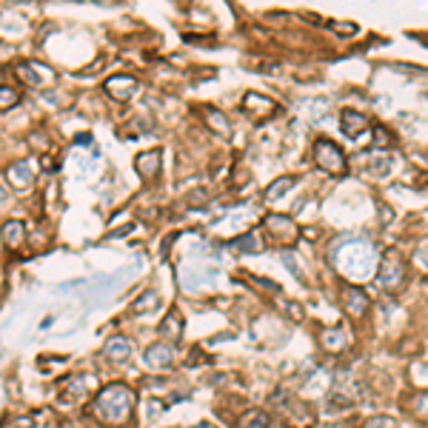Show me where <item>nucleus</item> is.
<instances>
[{
  "label": "nucleus",
  "instance_id": "obj_1",
  "mask_svg": "<svg viewBox=\"0 0 428 428\" xmlns=\"http://www.w3.org/2000/svg\"><path fill=\"white\" fill-rule=\"evenodd\" d=\"M134 406H137V394L123 383H112L106 389H98V394H94L91 417L100 425L117 428V425H126L132 420Z\"/></svg>",
  "mask_w": 428,
  "mask_h": 428
},
{
  "label": "nucleus",
  "instance_id": "obj_2",
  "mask_svg": "<svg viewBox=\"0 0 428 428\" xmlns=\"http://www.w3.org/2000/svg\"><path fill=\"white\" fill-rule=\"evenodd\" d=\"M91 394H98V377L80 371V374H69L60 383V406H78L83 400H91Z\"/></svg>",
  "mask_w": 428,
  "mask_h": 428
},
{
  "label": "nucleus",
  "instance_id": "obj_3",
  "mask_svg": "<svg viewBox=\"0 0 428 428\" xmlns=\"http://www.w3.org/2000/svg\"><path fill=\"white\" fill-rule=\"evenodd\" d=\"M314 160H317L320 169H326L328 175H346V154H343V149L335 140L320 137L314 143Z\"/></svg>",
  "mask_w": 428,
  "mask_h": 428
},
{
  "label": "nucleus",
  "instance_id": "obj_4",
  "mask_svg": "<svg viewBox=\"0 0 428 428\" xmlns=\"http://www.w3.org/2000/svg\"><path fill=\"white\" fill-rule=\"evenodd\" d=\"M380 285L386 292H400L406 285V263L397 257V251H389L383 257V269H380Z\"/></svg>",
  "mask_w": 428,
  "mask_h": 428
},
{
  "label": "nucleus",
  "instance_id": "obj_5",
  "mask_svg": "<svg viewBox=\"0 0 428 428\" xmlns=\"http://www.w3.org/2000/svg\"><path fill=\"white\" fill-rule=\"evenodd\" d=\"M103 89H106V94H109L112 100H117V103H129V100L134 98V94L143 89V83H140L134 75H126V71H123V75H112V78L103 83Z\"/></svg>",
  "mask_w": 428,
  "mask_h": 428
},
{
  "label": "nucleus",
  "instance_id": "obj_6",
  "mask_svg": "<svg viewBox=\"0 0 428 428\" xmlns=\"http://www.w3.org/2000/svg\"><path fill=\"white\" fill-rule=\"evenodd\" d=\"M269 237L274 240V246H292L297 243V229L292 223V217H285V214H269L263 220Z\"/></svg>",
  "mask_w": 428,
  "mask_h": 428
},
{
  "label": "nucleus",
  "instance_id": "obj_7",
  "mask_svg": "<svg viewBox=\"0 0 428 428\" xmlns=\"http://www.w3.org/2000/svg\"><path fill=\"white\" fill-rule=\"evenodd\" d=\"M17 75L26 86H52L57 80V75L52 71V66L37 63V60H23L17 66Z\"/></svg>",
  "mask_w": 428,
  "mask_h": 428
},
{
  "label": "nucleus",
  "instance_id": "obj_8",
  "mask_svg": "<svg viewBox=\"0 0 428 428\" xmlns=\"http://www.w3.org/2000/svg\"><path fill=\"white\" fill-rule=\"evenodd\" d=\"M6 180H9L12 188H17V192H32V186H35V169H32V163L29 160L9 163Z\"/></svg>",
  "mask_w": 428,
  "mask_h": 428
},
{
  "label": "nucleus",
  "instance_id": "obj_9",
  "mask_svg": "<svg viewBox=\"0 0 428 428\" xmlns=\"http://www.w3.org/2000/svg\"><path fill=\"white\" fill-rule=\"evenodd\" d=\"M143 360H146V366L154 368V371H166V368L175 366V348L169 343H154L143 351Z\"/></svg>",
  "mask_w": 428,
  "mask_h": 428
},
{
  "label": "nucleus",
  "instance_id": "obj_10",
  "mask_svg": "<svg viewBox=\"0 0 428 428\" xmlns=\"http://www.w3.org/2000/svg\"><path fill=\"white\" fill-rule=\"evenodd\" d=\"M160 160H163V152L160 149H149V152H140L134 157V172L143 177V180H154L160 175Z\"/></svg>",
  "mask_w": 428,
  "mask_h": 428
},
{
  "label": "nucleus",
  "instance_id": "obj_11",
  "mask_svg": "<svg viewBox=\"0 0 428 428\" xmlns=\"http://www.w3.org/2000/svg\"><path fill=\"white\" fill-rule=\"evenodd\" d=\"M371 123H368V117L366 114H360V112H354V109H343V114H340V129H343V134L346 137H360V132H366Z\"/></svg>",
  "mask_w": 428,
  "mask_h": 428
},
{
  "label": "nucleus",
  "instance_id": "obj_12",
  "mask_svg": "<svg viewBox=\"0 0 428 428\" xmlns=\"http://www.w3.org/2000/svg\"><path fill=\"white\" fill-rule=\"evenodd\" d=\"M103 357L109 363H126L132 357V340L123 335H114L106 346H103Z\"/></svg>",
  "mask_w": 428,
  "mask_h": 428
},
{
  "label": "nucleus",
  "instance_id": "obj_13",
  "mask_svg": "<svg viewBox=\"0 0 428 428\" xmlns=\"http://www.w3.org/2000/svg\"><path fill=\"white\" fill-rule=\"evenodd\" d=\"M6 428H55V414L52 411H29V414L12 420Z\"/></svg>",
  "mask_w": 428,
  "mask_h": 428
},
{
  "label": "nucleus",
  "instance_id": "obj_14",
  "mask_svg": "<svg viewBox=\"0 0 428 428\" xmlns=\"http://www.w3.org/2000/svg\"><path fill=\"white\" fill-rule=\"evenodd\" d=\"M0 240H3L6 249H20L23 240H26V223L23 220H6L3 229H0Z\"/></svg>",
  "mask_w": 428,
  "mask_h": 428
},
{
  "label": "nucleus",
  "instance_id": "obj_15",
  "mask_svg": "<svg viewBox=\"0 0 428 428\" xmlns=\"http://www.w3.org/2000/svg\"><path fill=\"white\" fill-rule=\"evenodd\" d=\"M243 109L251 112V117H269V114L277 112V103L263 98V94H257V91H249L243 98Z\"/></svg>",
  "mask_w": 428,
  "mask_h": 428
},
{
  "label": "nucleus",
  "instance_id": "obj_16",
  "mask_svg": "<svg viewBox=\"0 0 428 428\" xmlns=\"http://www.w3.org/2000/svg\"><path fill=\"white\" fill-rule=\"evenodd\" d=\"M343 305H346V312L351 317H363L366 314V308H368V294L363 289H354V285H348L346 294H343Z\"/></svg>",
  "mask_w": 428,
  "mask_h": 428
},
{
  "label": "nucleus",
  "instance_id": "obj_17",
  "mask_svg": "<svg viewBox=\"0 0 428 428\" xmlns=\"http://www.w3.org/2000/svg\"><path fill=\"white\" fill-rule=\"evenodd\" d=\"M160 335H163V337H169L172 343H180V340H183V323H180V312H177V308H172V312L163 317V323H160Z\"/></svg>",
  "mask_w": 428,
  "mask_h": 428
},
{
  "label": "nucleus",
  "instance_id": "obj_18",
  "mask_svg": "<svg viewBox=\"0 0 428 428\" xmlns=\"http://www.w3.org/2000/svg\"><path fill=\"white\" fill-rule=\"evenodd\" d=\"M234 428H271V417L266 411H260V409H251V411L237 417Z\"/></svg>",
  "mask_w": 428,
  "mask_h": 428
},
{
  "label": "nucleus",
  "instance_id": "obj_19",
  "mask_svg": "<svg viewBox=\"0 0 428 428\" xmlns=\"http://www.w3.org/2000/svg\"><path fill=\"white\" fill-rule=\"evenodd\" d=\"M320 340H323V346H326L328 351H340V348H346V343H348V331H346L343 326H335V328H323Z\"/></svg>",
  "mask_w": 428,
  "mask_h": 428
},
{
  "label": "nucleus",
  "instance_id": "obj_20",
  "mask_svg": "<svg viewBox=\"0 0 428 428\" xmlns=\"http://www.w3.org/2000/svg\"><path fill=\"white\" fill-rule=\"evenodd\" d=\"M157 308H160V294H157L154 289H149V292H143V294L134 300L132 312H134V314H152V312H157Z\"/></svg>",
  "mask_w": 428,
  "mask_h": 428
},
{
  "label": "nucleus",
  "instance_id": "obj_21",
  "mask_svg": "<svg viewBox=\"0 0 428 428\" xmlns=\"http://www.w3.org/2000/svg\"><path fill=\"white\" fill-rule=\"evenodd\" d=\"M206 123L217 132V134H229L231 132V123H229V117H223V112H217V109H206Z\"/></svg>",
  "mask_w": 428,
  "mask_h": 428
},
{
  "label": "nucleus",
  "instance_id": "obj_22",
  "mask_svg": "<svg viewBox=\"0 0 428 428\" xmlns=\"http://www.w3.org/2000/svg\"><path fill=\"white\" fill-rule=\"evenodd\" d=\"M294 183H297L294 177H280V180H274V183H271V186L266 188V200H269V203L280 200V197H283L285 192H289V188H292Z\"/></svg>",
  "mask_w": 428,
  "mask_h": 428
},
{
  "label": "nucleus",
  "instance_id": "obj_23",
  "mask_svg": "<svg viewBox=\"0 0 428 428\" xmlns=\"http://www.w3.org/2000/svg\"><path fill=\"white\" fill-rule=\"evenodd\" d=\"M229 249H231V251H246V254H251V251L260 249V243H257V237L249 231V234H243V237H234V240H229Z\"/></svg>",
  "mask_w": 428,
  "mask_h": 428
},
{
  "label": "nucleus",
  "instance_id": "obj_24",
  "mask_svg": "<svg viewBox=\"0 0 428 428\" xmlns=\"http://www.w3.org/2000/svg\"><path fill=\"white\" fill-rule=\"evenodd\" d=\"M20 103V94L15 86H0V112H9Z\"/></svg>",
  "mask_w": 428,
  "mask_h": 428
},
{
  "label": "nucleus",
  "instance_id": "obj_25",
  "mask_svg": "<svg viewBox=\"0 0 428 428\" xmlns=\"http://www.w3.org/2000/svg\"><path fill=\"white\" fill-rule=\"evenodd\" d=\"M411 411L422 420H428V391H420L411 397Z\"/></svg>",
  "mask_w": 428,
  "mask_h": 428
},
{
  "label": "nucleus",
  "instance_id": "obj_26",
  "mask_svg": "<svg viewBox=\"0 0 428 428\" xmlns=\"http://www.w3.org/2000/svg\"><path fill=\"white\" fill-rule=\"evenodd\" d=\"M366 428H397V420L389 414H377V417L366 420Z\"/></svg>",
  "mask_w": 428,
  "mask_h": 428
},
{
  "label": "nucleus",
  "instance_id": "obj_27",
  "mask_svg": "<svg viewBox=\"0 0 428 428\" xmlns=\"http://www.w3.org/2000/svg\"><path fill=\"white\" fill-rule=\"evenodd\" d=\"M368 172H371V175H386V172H391V160H389V157L374 160V166H368Z\"/></svg>",
  "mask_w": 428,
  "mask_h": 428
},
{
  "label": "nucleus",
  "instance_id": "obj_28",
  "mask_svg": "<svg viewBox=\"0 0 428 428\" xmlns=\"http://www.w3.org/2000/svg\"><path fill=\"white\" fill-rule=\"evenodd\" d=\"M414 260H417V263H420V266L428 271V240H422V243H420V249H417Z\"/></svg>",
  "mask_w": 428,
  "mask_h": 428
},
{
  "label": "nucleus",
  "instance_id": "obj_29",
  "mask_svg": "<svg viewBox=\"0 0 428 428\" xmlns=\"http://www.w3.org/2000/svg\"><path fill=\"white\" fill-rule=\"evenodd\" d=\"M374 137H377V140H374V146H389V134H386L383 126H377V129H374Z\"/></svg>",
  "mask_w": 428,
  "mask_h": 428
},
{
  "label": "nucleus",
  "instance_id": "obj_30",
  "mask_svg": "<svg viewBox=\"0 0 428 428\" xmlns=\"http://www.w3.org/2000/svg\"><path fill=\"white\" fill-rule=\"evenodd\" d=\"M175 237H177V234L172 231V234H169V237H166V240H163V246H160V257H163V260H166V257H169V246L175 243Z\"/></svg>",
  "mask_w": 428,
  "mask_h": 428
},
{
  "label": "nucleus",
  "instance_id": "obj_31",
  "mask_svg": "<svg viewBox=\"0 0 428 428\" xmlns=\"http://www.w3.org/2000/svg\"><path fill=\"white\" fill-rule=\"evenodd\" d=\"M289 314H292L294 320H303V317H305V312H303L300 303H289Z\"/></svg>",
  "mask_w": 428,
  "mask_h": 428
},
{
  "label": "nucleus",
  "instance_id": "obj_32",
  "mask_svg": "<svg viewBox=\"0 0 428 428\" xmlns=\"http://www.w3.org/2000/svg\"><path fill=\"white\" fill-rule=\"evenodd\" d=\"M188 428H217V425H211V422H197V425H188Z\"/></svg>",
  "mask_w": 428,
  "mask_h": 428
},
{
  "label": "nucleus",
  "instance_id": "obj_33",
  "mask_svg": "<svg viewBox=\"0 0 428 428\" xmlns=\"http://www.w3.org/2000/svg\"><path fill=\"white\" fill-rule=\"evenodd\" d=\"M3 200H6V186L0 183V203H3Z\"/></svg>",
  "mask_w": 428,
  "mask_h": 428
}]
</instances>
